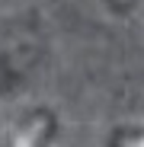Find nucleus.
Masks as SVG:
<instances>
[{"instance_id": "1", "label": "nucleus", "mask_w": 144, "mask_h": 147, "mask_svg": "<svg viewBox=\"0 0 144 147\" xmlns=\"http://www.w3.org/2000/svg\"><path fill=\"white\" fill-rule=\"evenodd\" d=\"M42 121H45V115H35L26 128H22L19 134H16V141H13V147H35L39 144V134H42Z\"/></svg>"}, {"instance_id": "2", "label": "nucleus", "mask_w": 144, "mask_h": 147, "mask_svg": "<svg viewBox=\"0 0 144 147\" xmlns=\"http://www.w3.org/2000/svg\"><path fill=\"white\" fill-rule=\"evenodd\" d=\"M115 147H144V134H122V141H115Z\"/></svg>"}]
</instances>
